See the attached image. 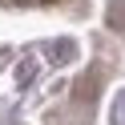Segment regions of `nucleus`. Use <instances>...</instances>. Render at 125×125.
Masks as SVG:
<instances>
[{
    "label": "nucleus",
    "mask_w": 125,
    "mask_h": 125,
    "mask_svg": "<svg viewBox=\"0 0 125 125\" xmlns=\"http://www.w3.org/2000/svg\"><path fill=\"white\" fill-rule=\"evenodd\" d=\"M113 121H117V125H125V89L117 93V101H113Z\"/></svg>",
    "instance_id": "obj_1"
}]
</instances>
